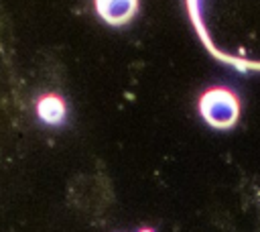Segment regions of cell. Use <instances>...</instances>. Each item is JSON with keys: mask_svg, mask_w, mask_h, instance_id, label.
<instances>
[{"mask_svg": "<svg viewBox=\"0 0 260 232\" xmlns=\"http://www.w3.org/2000/svg\"><path fill=\"white\" fill-rule=\"evenodd\" d=\"M102 20L112 26L126 24L138 10V0H93Z\"/></svg>", "mask_w": 260, "mask_h": 232, "instance_id": "2", "label": "cell"}, {"mask_svg": "<svg viewBox=\"0 0 260 232\" xmlns=\"http://www.w3.org/2000/svg\"><path fill=\"white\" fill-rule=\"evenodd\" d=\"M37 114L39 118L49 124V126H57L65 120V114H67V108H65V102L55 96V94H47L43 96L39 102H37Z\"/></svg>", "mask_w": 260, "mask_h": 232, "instance_id": "3", "label": "cell"}, {"mask_svg": "<svg viewBox=\"0 0 260 232\" xmlns=\"http://www.w3.org/2000/svg\"><path fill=\"white\" fill-rule=\"evenodd\" d=\"M199 114L211 128L228 130L240 118V100L225 85H213L199 98Z\"/></svg>", "mask_w": 260, "mask_h": 232, "instance_id": "1", "label": "cell"}, {"mask_svg": "<svg viewBox=\"0 0 260 232\" xmlns=\"http://www.w3.org/2000/svg\"><path fill=\"white\" fill-rule=\"evenodd\" d=\"M140 232H152V230H150V228H142Z\"/></svg>", "mask_w": 260, "mask_h": 232, "instance_id": "4", "label": "cell"}]
</instances>
